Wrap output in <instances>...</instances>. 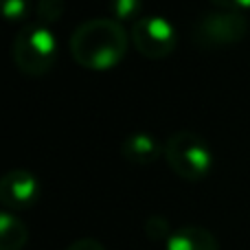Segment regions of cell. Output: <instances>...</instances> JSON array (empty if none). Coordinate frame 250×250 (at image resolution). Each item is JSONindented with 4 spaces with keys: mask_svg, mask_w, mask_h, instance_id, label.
Segmentation results:
<instances>
[{
    "mask_svg": "<svg viewBox=\"0 0 250 250\" xmlns=\"http://www.w3.org/2000/svg\"><path fill=\"white\" fill-rule=\"evenodd\" d=\"M167 250H220V242L202 226H180L167 242Z\"/></svg>",
    "mask_w": 250,
    "mask_h": 250,
    "instance_id": "cell-8",
    "label": "cell"
},
{
    "mask_svg": "<svg viewBox=\"0 0 250 250\" xmlns=\"http://www.w3.org/2000/svg\"><path fill=\"white\" fill-rule=\"evenodd\" d=\"M40 198V182L29 169H11L0 180V202L4 211H24Z\"/></svg>",
    "mask_w": 250,
    "mask_h": 250,
    "instance_id": "cell-6",
    "label": "cell"
},
{
    "mask_svg": "<svg viewBox=\"0 0 250 250\" xmlns=\"http://www.w3.org/2000/svg\"><path fill=\"white\" fill-rule=\"evenodd\" d=\"M121 156L134 165H151L165 156V145L149 132H132L121 141Z\"/></svg>",
    "mask_w": 250,
    "mask_h": 250,
    "instance_id": "cell-7",
    "label": "cell"
},
{
    "mask_svg": "<svg viewBox=\"0 0 250 250\" xmlns=\"http://www.w3.org/2000/svg\"><path fill=\"white\" fill-rule=\"evenodd\" d=\"M29 242V229L11 211L0 213V250H22Z\"/></svg>",
    "mask_w": 250,
    "mask_h": 250,
    "instance_id": "cell-9",
    "label": "cell"
},
{
    "mask_svg": "<svg viewBox=\"0 0 250 250\" xmlns=\"http://www.w3.org/2000/svg\"><path fill=\"white\" fill-rule=\"evenodd\" d=\"M217 9H229V11H239L244 13L250 9V0H211Z\"/></svg>",
    "mask_w": 250,
    "mask_h": 250,
    "instance_id": "cell-14",
    "label": "cell"
},
{
    "mask_svg": "<svg viewBox=\"0 0 250 250\" xmlns=\"http://www.w3.org/2000/svg\"><path fill=\"white\" fill-rule=\"evenodd\" d=\"M66 9V2L64 0H38L35 2V18H38V24H53L62 18Z\"/></svg>",
    "mask_w": 250,
    "mask_h": 250,
    "instance_id": "cell-10",
    "label": "cell"
},
{
    "mask_svg": "<svg viewBox=\"0 0 250 250\" xmlns=\"http://www.w3.org/2000/svg\"><path fill=\"white\" fill-rule=\"evenodd\" d=\"M127 31L114 18H92L70 35V53L75 62L90 70H110L127 53Z\"/></svg>",
    "mask_w": 250,
    "mask_h": 250,
    "instance_id": "cell-1",
    "label": "cell"
},
{
    "mask_svg": "<svg viewBox=\"0 0 250 250\" xmlns=\"http://www.w3.org/2000/svg\"><path fill=\"white\" fill-rule=\"evenodd\" d=\"M11 60L20 73L29 77H42L55 66L57 60V40L51 29L44 24H26L13 38Z\"/></svg>",
    "mask_w": 250,
    "mask_h": 250,
    "instance_id": "cell-2",
    "label": "cell"
},
{
    "mask_svg": "<svg viewBox=\"0 0 250 250\" xmlns=\"http://www.w3.org/2000/svg\"><path fill=\"white\" fill-rule=\"evenodd\" d=\"M66 250H105V246L101 242H97V239L92 237H82L77 239V242H73Z\"/></svg>",
    "mask_w": 250,
    "mask_h": 250,
    "instance_id": "cell-15",
    "label": "cell"
},
{
    "mask_svg": "<svg viewBox=\"0 0 250 250\" xmlns=\"http://www.w3.org/2000/svg\"><path fill=\"white\" fill-rule=\"evenodd\" d=\"M165 158L176 176L182 180H202L213 167V151L200 134L180 129L167 136L165 141Z\"/></svg>",
    "mask_w": 250,
    "mask_h": 250,
    "instance_id": "cell-3",
    "label": "cell"
},
{
    "mask_svg": "<svg viewBox=\"0 0 250 250\" xmlns=\"http://www.w3.org/2000/svg\"><path fill=\"white\" fill-rule=\"evenodd\" d=\"M132 44L141 55L163 60L176 51L178 31L163 16H143L132 24Z\"/></svg>",
    "mask_w": 250,
    "mask_h": 250,
    "instance_id": "cell-5",
    "label": "cell"
},
{
    "mask_svg": "<svg viewBox=\"0 0 250 250\" xmlns=\"http://www.w3.org/2000/svg\"><path fill=\"white\" fill-rule=\"evenodd\" d=\"M145 235L151 239V242H169V237L173 235L171 226H169V220L163 215H151L147 217L145 222Z\"/></svg>",
    "mask_w": 250,
    "mask_h": 250,
    "instance_id": "cell-12",
    "label": "cell"
},
{
    "mask_svg": "<svg viewBox=\"0 0 250 250\" xmlns=\"http://www.w3.org/2000/svg\"><path fill=\"white\" fill-rule=\"evenodd\" d=\"M110 9H112L117 22H136L138 18H143V0H110Z\"/></svg>",
    "mask_w": 250,
    "mask_h": 250,
    "instance_id": "cell-11",
    "label": "cell"
},
{
    "mask_svg": "<svg viewBox=\"0 0 250 250\" xmlns=\"http://www.w3.org/2000/svg\"><path fill=\"white\" fill-rule=\"evenodd\" d=\"M0 2H2V13L7 20H22L35 7L33 0H0Z\"/></svg>",
    "mask_w": 250,
    "mask_h": 250,
    "instance_id": "cell-13",
    "label": "cell"
},
{
    "mask_svg": "<svg viewBox=\"0 0 250 250\" xmlns=\"http://www.w3.org/2000/svg\"><path fill=\"white\" fill-rule=\"evenodd\" d=\"M250 22L244 13L229 9L202 11L191 24V40L202 51H220L242 42L248 35Z\"/></svg>",
    "mask_w": 250,
    "mask_h": 250,
    "instance_id": "cell-4",
    "label": "cell"
}]
</instances>
